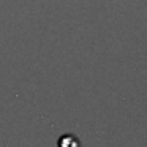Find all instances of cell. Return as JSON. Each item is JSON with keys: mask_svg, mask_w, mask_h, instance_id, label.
I'll list each match as a JSON object with an SVG mask.
<instances>
[{"mask_svg": "<svg viewBox=\"0 0 147 147\" xmlns=\"http://www.w3.org/2000/svg\"><path fill=\"white\" fill-rule=\"evenodd\" d=\"M59 147H79V139L73 134H63V136L59 139Z\"/></svg>", "mask_w": 147, "mask_h": 147, "instance_id": "1", "label": "cell"}]
</instances>
